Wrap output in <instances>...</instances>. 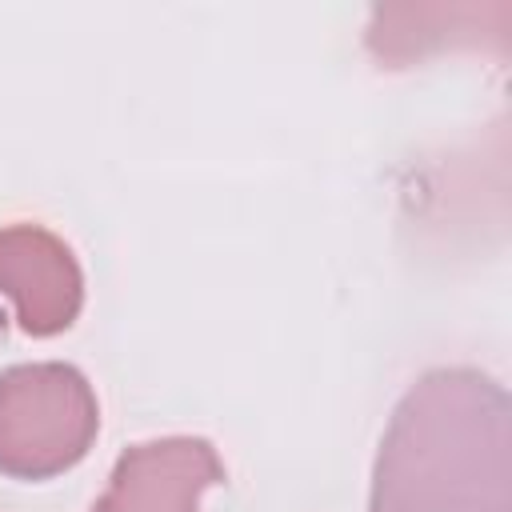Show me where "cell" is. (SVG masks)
Returning a JSON list of instances; mask_svg holds the SVG:
<instances>
[{
    "instance_id": "cell-1",
    "label": "cell",
    "mask_w": 512,
    "mask_h": 512,
    "mask_svg": "<svg viewBox=\"0 0 512 512\" xmlns=\"http://www.w3.org/2000/svg\"><path fill=\"white\" fill-rule=\"evenodd\" d=\"M508 396L472 368L428 372L392 412L372 512H508Z\"/></svg>"
},
{
    "instance_id": "cell-2",
    "label": "cell",
    "mask_w": 512,
    "mask_h": 512,
    "mask_svg": "<svg viewBox=\"0 0 512 512\" xmlns=\"http://www.w3.org/2000/svg\"><path fill=\"white\" fill-rule=\"evenodd\" d=\"M100 412L88 380L68 364L0 372V472L44 480L72 468L96 440Z\"/></svg>"
},
{
    "instance_id": "cell-3",
    "label": "cell",
    "mask_w": 512,
    "mask_h": 512,
    "mask_svg": "<svg viewBox=\"0 0 512 512\" xmlns=\"http://www.w3.org/2000/svg\"><path fill=\"white\" fill-rule=\"evenodd\" d=\"M0 296L16 304V320L28 336L64 332L84 300L68 244L36 224L0 228Z\"/></svg>"
},
{
    "instance_id": "cell-4",
    "label": "cell",
    "mask_w": 512,
    "mask_h": 512,
    "mask_svg": "<svg viewBox=\"0 0 512 512\" xmlns=\"http://www.w3.org/2000/svg\"><path fill=\"white\" fill-rule=\"evenodd\" d=\"M224 476L208 440L168 436L128 448L92 512H200V492Z\"/></svg>"
}]
</instances>
